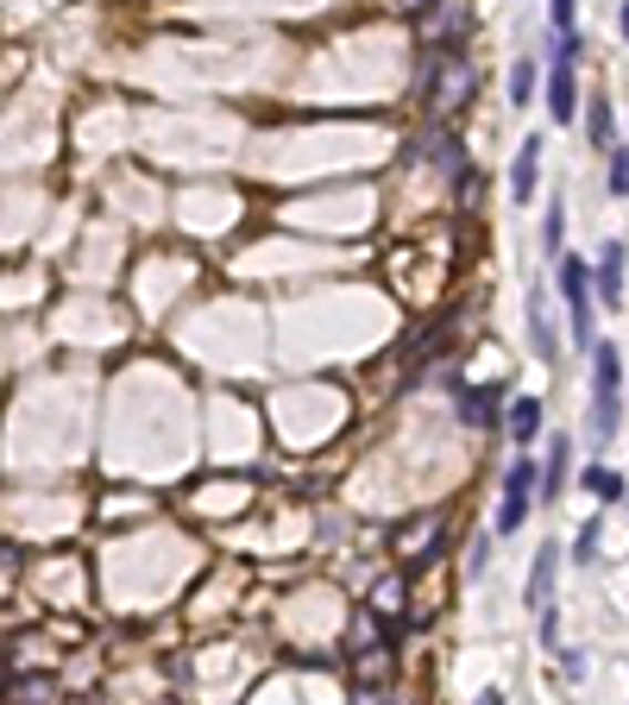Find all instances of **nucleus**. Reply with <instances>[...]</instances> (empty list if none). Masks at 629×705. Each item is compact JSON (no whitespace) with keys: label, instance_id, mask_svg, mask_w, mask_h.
I'll list each match as a JSON object with an SVG mask.
<instances>
[{"label":"nucleus","instance_id":"nucleus-11","mask_svg":"<svg viewBox=\"0 0 629 705\" xmlns=\"http://www.w3.org/2000/svg\"><path fill=\"white\" fill-rule=\"evenodd\" d=\"M529 334H535V352L542 359H554V328H548V296L529 290Z\"/></svg>","mask_w":629,"mask_h":705},{"label":"nucleus","instance_id":"nucleus-9","mask_svg":"<svg viewBox=\"0 0 629 705\" xmlns=\"http://www.w3.org/2000/svg\"><path fill=\"white\" fill-rule=\"evenodd\" d=\"M554 568H560V549L548 542V549L535 554V568H529V611H542L554 599Z\"/></svg>","mask_w":629,"mask_h":705},{"label":"nucleus","instance_id":"nucleus-8","mask_svg":"<svg viewBox=\"0 0 629 705\" xmlns=\"http://www.w3.org/2000/svg\"><path fill=\"white\" fill-rule=\"evenodd\" d=\"M548 108H554V120H573V108H579V89H573V63H567V58H554Z\"/></svg>","mask_w":629,"mask_h":705},{"label":"nucleus","instance_id":"nucleus-5","mask_svg":"<svg viewBox=\"0 0 629 705\" xmlns=\"http://www.w3.org/2000/svg\"><path fill=\"white\" fill-rule=\"evenodd\" d=\"M591 284H598V303H605V309H623V246H605Z\"/></svg>","mask_w":629,"mask_h":705},{"label":"nucleus","instance_id":"nucleus-1","mask_svg":"<svg viewBox=\"0 0 629 705\" xmlns=\"http://www.w3.org/2000/svg\"><path fill=\"white\" fill-rule=\"evenodd\" d=\"M623 422V352L610 347H591V441H610Z\"/></svg>","mask_w":629,"mask_h":705},{"label":"nucleus","instance_id":"nucleus-2","mask_svg":"<svg viewBox=\"0 0 629 705\" xmlns=\"http://www.w3.org/2000/svg\"><path fill=\"white\" fill-rule=\"evenodd\" d=\"M472 95V63L460 58V51H434L429 58V70H422V101H429L434 114H441V108H460V101Z\"/></svg>","mask_w":629,"mask_h":705},{"label":"nucleus","instance_id":"nucleus-15","mask_svg":"<svg viewBox=\"0 0 629 705\" xmlns=\"http://www.w3.org/2000/svg\"><path fill=\"white\" fill-rule=\"evenodd\" d=\"M529 95H535V63H516L511 70V108H523Z\"/></svg>","mask_w":629,"mask_h":705},{"label":"nucleus","instance_id":"nucleus-21","mask_svg":"<svg viewBox=\"0 0 629 705\" xmlns=\"http://www.w3.org/2000/svg\"><path fill=\"white\" fill-rule=\"evenodd\" d=\"M579 561H598V517L579 529Z\"/></svg>","mask_w":629,"mask_h":705},{"label":"nucleus","instance_id":"nucleus-22","mask_svg":"<svg viewBox=\"0 0 629 705\" xmlns=\"http://www.w3.org/2000/svg\"><path fill=\"white\" fill-rule=\"evenodd\" d=\"M573 7H579V0H554V25H560V32L573 25Z\"/></svg>","mask_w":629,"mask_h":705},{"label":"nucleus","instance_id":"nucleus-20","mask_svg":"<svg viewBox=\"0 0 629 705\" xmlns=\"http://www.w3.org/2000/svg\"><path fill=\"white\" fill-rule=\"evenodd\" d=\"M396 599H403V580H384V586L372 592V611H396Z\"/></svg>","mask_w":629,"mask_h":705},{"label":"nucleus","instance_id":"nucleus-13","mask_svg":"<svg viewBox=\"0 0 629 705\" xmlns=\"http://www.w3.org/2000/svg\"><path fill=\"white\" fill-rule=\"evenodd\" d=\"M560 486H567V435H554L548 472H542V491H548V498H554V491H560Z\"/></svg>","mask_w":629,"mask_h":705},{"label":"nucleus","instance_id":"nucleus-4","mask_svg":"<svg viewBox=\"0 0 629 705\" xmlns=\"http://www.w3.org/2000/svg\"><path fill=\"white\" fill-rule=\"evenodd\" d=\"M529 491H535V460H516L504 479V504H497V535H516L529 517Z\"/></svg>","mask_w":629,"mask_h":705},{"label":"nucleus","instance_id":"nucleus-6","mask_svg":"<svg viewBox=\"0 0 629 705\" xmlns=\"http://www.w3.org/2000/svg\"><path fill=\"white\" fill-rule=\"evenodd\" d=\"M535 171H542V139H523V145H516V164H511V202L535 196Z\"/></svg>","mask_w":629,"mask_h":705},{"label":"nucleus","instance_id":"nucleus-23","mask_svg":"<svg viewBox=\"0 0 629 705\" xmlns=\"http://www.w3.org/2000/svg\"><path fill=\"white\" fill-rule=\"evenodd\" d=\"M396 7H403V13H422V7H429V0H396Z\"/></svg>","mask_w":629,"mask_h":705},{"label":"nucleus","instance_id":"nucleus-12","mask_svg":"<svg viewBox=\"0 0 629 705\" xmlns=\"http://www.w3.org/2000/svg\"><path fill=\"white\" fill-rule=\"evenodd\" d=\"M535 429H542V397H516L511 403V435L516 441H529Z\"/></svg>","mask_w":629,"mask_h":705},{"label":"nucleus","instance_id":"nucleus-16","mask_svg":"<svg viewBox=\"0 0 629 705\" xmlns=\"http://www.w3.org/2000/svg\"><path fill=\"white\" fill-rule=\"evenodd\" d=\"M429 152H434V164H441V171H460V145H453L447 133H429Z\"/></svg>","mask_w":629,"mask_h":705},{"label":"nucleus","instance_id":"nucleus-18","mask_svg":"<svg viewBox=\"0 0 629 705\" xmlns=\"http://www.w3.org/2000/svg\"><path fill=\"white\" fill-rule=\"evenodd\" d=\"M560 234H567V208H560V196H554V208H548V227H542V239H548V253H560Z\"/></svg>","mask_w":629,"mask_h":705},{"label":"nucleus","instance_id":"nucleus-19","mask_svg":"<svg viewBox=\"0 0 629 705\" xmlns=\"http://www.w3.org/2000/svg\"><path fill=\"white\" fill-rule=\"evenodd\" d=\"M610 190L629 196V152H610Z\"/></svg>","mask_w":629,"mask_h":705},{"label":"nucleus","instance_id":"nucleus-24","mask_svg":"<svg viewBox=\"0 0 629 705\" xmlns=\"http://www.w3.org/2000/svg\"><path fill=\"white\" fill-rule=\"evenodd\" d=\"M623 39H629V0H623Z\"/></svg>","mask_w":629,"mask_h":705},{"label":"nucleus","instance_id":"nucleus-7","mask_svg":"<svg viewBox=\"0 0 629 705\" xmlns=\"http://www.w3.org/2000/svg\"><path fill=\"white\" fill-rule=\"evenodd\" d=\"M460 25H466V7H460V0H429V7H422V39H447Z\"/></svg>","mask_w":629,"mask_h":705},{"label":"nucleus","instance_id":"nucleus-10","mask_svg":"<svg viewBox=\"0 0 629 705\" xmlns=\"http://www.w3.org/2000/svg\"><path fill=\"white\" fill-rule=\"evenodd\" d=\"M497 397L504 391H460V416L472 429H485V422H497Z\"/></svg>","mask_w":629,"mask_h":705},{"label":"nucleus","instance_id":"nucleus-14","mask_svg":"<svg viewBox=\"0 0 629 705\" xmlns=\"http://www.w3.org/2000/svg\"><path fill=\"white\" fill-rule=\"evenodd\" d=\"M586 491H591V498H605V504H617V498H623V479H617L610 467H591L586 472Z\"/></svg>","mask_w":629,"mask_h":705},{"label":"nucleus","instance_id":"nucleus-17","mask_svg":"<svg viewBox=\"0 0 629 705\" xmlns=\"http://www.w3.org/2000/svg\"><path fill=\"white\" fill-rule=\"evenodd\" d=\"M591 145L610 152V108H605V101H591Z\"/></svg>","mask_w":629,"mask_h":705},{"label":"nucleus","instance_id":"nucleus-3","mask_svg":"<svg viewBox=\"0 0 629 705\" xmlns=\"http://www.w3.org/2000/svg\"><path fill=\"white\" fill-rule=\"evenodd\" d=\"M560 290H567L573 340H579V347H591V303H598V296H591V272L579 265V258H567V265H560Z\"/></svg>","mask_w":629,"mask_h":705}]
</instances>
